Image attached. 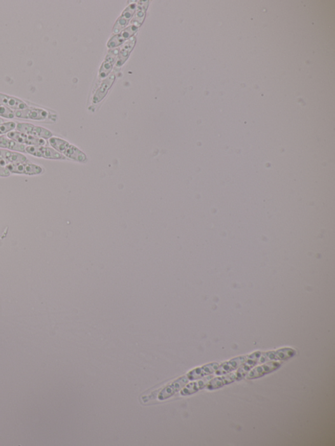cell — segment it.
Segmentation results:
<instances>
[{
    "mask_svg": "<svg viewBox=\"0 0 335 446\" xmlns=\"http://www.w3.org/2000/svg\"><path fill=\"white\" fill-rule=\"evenodd\" d=\"M49 143L53 147L54 149L59 152L60 153L64 154L65 156L79 162H85L86 157L83 153L78 149L70 145L69 142L65 140L58 138V137H51L49 139Z\"/></svg>",
    "mask_w": 335,
    "mask_h": 446,
    "instance_id": "obj_1",
    "label": "cell"
},
{
    "mask_svg": "<svg viewBox=\"0 0 335 446\" xmlns=\"http://www.w3.org/2000/svg\"><path fill=\"white\" fill-rule=\"evenodd\" d=\"M15 118L18 119H28L33 121H48L49 119L56 118V115L44 109L36 108V107H29L23 110L14 111Z\"/></svg>",
    "mask_w": 335,
    "mask_h": 446,
    "instance_id": "obj_2",
    "label": "cell"
},
{
    "mask_svg": "<svg viewBox=\"0 0 335 446\" xmlns=\"http://www.w3.org/2000/svg\"><path fill=\"white\" fill-rule=\"evenodd\" d=\"M296 354V351L292 348H281V349L276 350V351L262 353L259 363H264L270 361H285L292 358Z\"/></svg>",
    "mask_w": 335,
    "mask_h": 446,
    "instance_id": "obj_3",
    "label": "cell"
},
{
    "mask_svg": "<svg viewBox=\"0 0 335 446\" xmlns=\"http://www.w3.org/2000/svg\"><path fill=\"white\" fill-rule=\"evenodd\" d=\"M16 131L32 135L41 139H49L53 137L52 132L46 128L32 125V124L20 123L16 124Z\"/></svg>",
    "mask_w": 335,
    "mask_h": 446,
    "instance_id": "obj_4",
    "label": "cell"
},
{
    "mask_svg": "<svg viewBox=\"0 0 335 446\" xmlns=\"http://www.w3.org/2000/svg\"><path fill=\"white\" fill-rule=\"evenodd\" d=\"M26 153L47 159H64V156L53 148L44 146H27Z\"/></svg>",
    "mask_w": 335,
    "mask_h": 446,
    "instance_id": "obj_5",
    "label": "cell"
},
{
    "mask_svg": "<svg viewBox=\"0 0 335 446\" xmlns=\"http://www.w3.org/2000/svg\"><path fill=\"white\" fill-rule=\"evenodd\" d=\"M6 168L10 173L17 174H26L33 176L43 173V169L39 166L32 163H20V164H8Z\"/></svg>",
    "mask_w": 335,
    "mask_h": 446,
    "instance_id": "obj_6",
    "label": "cell"
},
{
    "mask_svg": "<svg viewBox=\"0 0 335 446\" xmlns=\"http://www.w3.org/2000/svg\"><path fill=\"white\" fill-rule=\"evenodd\" d=\"M7 136L18 144L27 145L28 146H44L46 141L44 139L37 138L18 131H11L8 133Z\"/></svg>",
    "mask_w": 335,
    "mask_h": 446,
    "instance_id": "obj_7",
    "label": "cell"
},
{
    "mask_svg": "<svg viewBox=\"0 0 335 446\" xmlns=\"http://www.w3.org/2000/svg\"><path fill=\"white\" fill-rule=\"evenodd\" d=\"M282 364L278 361L267 362V363L261 364V365L257 366L254 368L252 369L245 375V378L247 380H254L257 378H259L263 375L268 374L269 373L274 372L278 370Z\"/></svg>",
    "mask_w": 335,
    "mask_h": 446,
    "instance_id": "obj_8",
    "label": "cell"
},
{
    "mask_svg": "<svg viewBox=\"0 0 335 446\" xmlns=\"http://www.w3.org/2000/svg\"><path fill=\"white\" fill-rule=\"evenodd\" d=\"M261 351L253 353L252 354L247 356V360L240 366L236 371V381L242 380L245 377L252 369L254 368L257 363H259L260 357L261 356Z\"/></svg>",
    "mask_w": 335,
    "mask_h": 446,
    "instance_id": "obj_9",
    "label": "cell"
},
{
    "mask_svg": "<svg viewBox=\"0 0 335 446\" xmlns=\"http://www.w3.org/2000/svg\"><path fill=\"white\" fill-rule=\"evenodd\" d=\"M247 356H239L219 365L215 374L221 375L229 373L238 369L247 360Z\"/></svg>",
    "mask_w": 335,
    "mask_h": 446,
    "instance_id": "obj_10",
    "label": "cell"
},
{
    "mask_svg": "<svg viewBox=\"0 0 335 446\" xmlns=\"http://www.w3.org/2000/svg\"><path fill=\"white\" fill-rule=\"evenodd\" d=\"M219 365V364L217 363L206 364V365L202 366V367L195 368L191 371L187 375V377L188 378L189 380H193L208 377V375L215 373Z\"/></svg>",
    "mask_w": 335,
    "mask_h": 446,
    "instance_id": "obj_11",
    "label": "cell"
},
{
    "mask_svg": "<svg viewBox=\"0 0 335 446\" xmlns=\"http://www.w3.org/2000/svg\"><path fill=\"white\" fill-rule=\"evenodd\" d=\"M0 104L8 107L13 111L23 110L29 107V105L22 100L2 93H0Z\"/></svg>",
    "mask_w": 335,
    "mask_h": 446,
    "instance_id": "obj_12",
    "label": "cell"
},
{
    "mask_svg": "<svg viewBox=\"0 0 335 446\" xmlns=\"http://www.w3.org/2000/svg\"><path fill=\"white\" fill-rule=\"evenodd\" d=\"M136 8H137L136 4H131L130 6L126 9V10L122 14L121 17L117 20L116 25H115L113 30L114 34H118L128 25L130 18H132L133 13L135 12Z\"/></svg>",
    "mask_w": 335,
    "mask_h": 446,
    "instance_id": "obj_13",
    "label": "cell"
},
{
    "mask_svg": "<svg viewBox=\"0 0 335 446\" xmlns=\"http://www.w3.org/2000/svg\"><path fill=\"white\" fill-rule=\"evenodd\" d=\"M236 381V373H232L230 374L227 373L226 375H221V377L214 378L210 380L207 385V389L209 390H214L225 386L228 384H232Z\"/></svg>",
    "mask_w": 335,
    "mask_h": 446,
    "instance_id": "obj_14",
    "label": "cell"
},
{
    "mask_svg": "<svg viewBox=\"0 0 335 446\" xmlns=\"http://www.w3.org/2000/svg\"><path fill=\"white\" fill-rule=\"evenodd\" d=\"M115 79H116V76H115L114 74L111 75L108 78H107L105 80L103 81L101 86H100L99 88L96 92L95 96H94L93 102L94 104H98L100 102H101L104 98L106 96L107 92L111 88L112 85L114 82Z\"/></svg>",
    "mask_w": 335,
    "mask_h": 446,
    "instance_id": "obj_15",
    "label": "cell"
},
{
    "mask_svg": "<svg viewBox=\"0 0 335 446\" xmlns=\"http://www.w3.org/2000/svg\"><path fill=\"white\" fill-rule=\"evenodd\" d=\"M138 30V28L131 25L130 27L127 28L123 32H122L120 34L117 35V36H114L113 38H111V40L109 41L108 44H107V46L109 48H114L121 45L124 41L126 40L130 36H132L133 34H135Z\"/></svg>",
    "mask_w": 335,
    "mask_h": 446,
    "instance_id": "obj_16",
    "label": "cell"
},
{
    "mask_svg": "<svg viewBox=\"0 0 335 446\" xmlns=\"http://www.w3.org/2000/svg\"><path fill=\"white\" fill-rule=\"evenodd\" d=\"M0 157L7 161L9 164H20L28 161L27 158L23 154L6 149H0Z\"/></svg>",
    "mask_w": 335,
    "mask_h": 446,
    "instance_id": "obj_17",
    "label": "cell"
},
{
    "mask_svg": "<svg viewBox=\"0 0 335 446\" xmlns=\"http://www.w3.org/2000/svg\"><path fill=\"white\" fill-rule=\"evenodd\" d=\"M136 41H137L136 37H132V38H131L130 40H128L126 43L124 44L123 48H121L120 53H119V55L118 60H117L116 64V67H121L122 65L125 63L128 57H129L131 51H132L133 48H135Z\"/></svg>",
    "mask_w": 335,
    "mask_h": 446,
    "instance_id": "obj_18",
    "label": "cell"
},
{
    "mask_svg": "<svg viewBox=\"0 0 335 446\" xmlns=\"http://www.w3.org/2000/svg\"><path fill=\"white\" fill-rule=\"evenodd\" d=\"M118 50H115L110 51L107 55L105 61L103 63L101 69L100 71V78L103 79L105 78L111 72L112 66L115 61H116L117 56L118 55Z\"/></svg>",
    "mask_w": 335,
    "mask_h": 446,
    "instance_id": "obj_19",
    "label": "cell"
},
{
    "mask_svg": "<svg viewBox=\"0 0 335 446\" xmlns=\"http://www.w3.org/2000/svg\"><path fill=\"white\" fill-rule=\"evenodd\" d=\"M0 148L9 149V150L13 151L26 153V148H27V146H25V145L17 143V142L14 141V140L9 138L8 136L0 135Z\"/></svg>",
    "mask_w": 335,
    "mask_h": 446,
    "instance_id": "obj_20",
    "label": "cell"
},
{
    "mask_svg": "<svg viewBox=\"0 0 335 446\" xmlns=\"http://www.w3.org/2000/svg\"><path fill=\"white\" fill-rule=\"evenodd\" d=\"M149 1H140L138 4V8L137 14L132 21V25L139 28L144 22Z\"/></svg>",
    "mask_w": 335,
    "mask_h": 446,
    "instance_id": "obj_21",
    "label": "cell"
},
{
    "mask_svg": "<svg viewBox=\"0 0 335 446\" xmlns=\"http://www.w3.org/2000/svg\"><path fill=\"white\" fill-rule=\"evenodd\" d=\"M211 378H212V377H208L204 378V379L198 380L197 382L192 383V384L188 385V386H187L186 389H185L184 393L183 392V394H193L198 391L199 390L205 388L206 385H208V382H210Z\"/></svg>",
    "mask_w": 335,
    "mask_h": 446,
    "instance_id": "obj_22",
    "label": "cell"
},
{
    "mask_svg": "<svg viewBox=\"0 0 335 446\" xmlns=\"http://www.w3.org/2000/svg\"><path fill=\"white\" fill-rule=\"evenodd\" d=\"M16 124L14 122H6L0 124V135L13 131L15 129Z\"/></svg>",
    "mask_w": 335,
    "mask_h": 446,
    "instance_id": "obj_23",
    "label": "cell"
},
{
    "mask_svg": "<svg viewBox=\"0 0 335 446\" xmlns=\"http://www.w3.org/2000/svg\"><path fill=\"white\" fill-rule=\"evenodd\" d=\"M0 116L6 119H13L15 118V112L9 107L0 104Z\"/></svg>",
    "mask_w": 335,
    "mask_h": 446,
    "instance_id": "obj_24",
    "label": "cell"
},
{
    "mask_svg": "<svg viewBox=\"0 0 335 446\" xmlns=\"http://www.w3.org/2000/svg\"><path fill=\"white\" fill-rule=\"evenodd\" d=\"M10 174L11 173L6 167H0V177H8Z\"/></svg>",
    "mask_w": 335,
    "mask_h": 446,
    "instance_id": "obj_25",
    "label": "cell"
},
{
    "mask_svg": "<svg viewBox=\"0 0 335 446\" xmlns=\"http://www.w3.org/2000/svg\"><path fill=\"white\" fill-rule=\"evenodd\" d=\"M9 163L7 162V161L3 159V158L0 157V167H6L7 165H8Z\"/></svg>",
    "mask_w": 335,
    "mask_h": 446,
    "instance_id": "obj_26",
    "label": "cell"
},
{
    "mask_svg": "<svg viewBox=\"0 0 335 446\" xmlns=\"http://www.w3.org/2000/svg\"><path fill=\"white\" fill-rule=\"evenodd\" d=\"M4 123V120L3 119L0 118V124Z\"/></svg>",
    "mask_w": 335,
    "mask_h": 446,
    "instance_id": "obj_27",
    "label": "cell"
}]
</instances>
